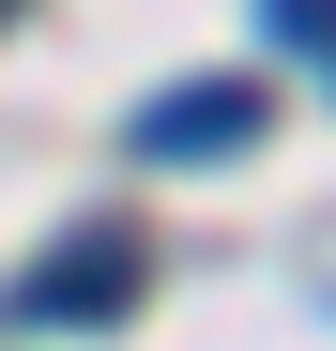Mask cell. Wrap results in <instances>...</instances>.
I'll use <instances>...</instances> for the list:
<instances>
[{"label": "cell", "instance_id": "6da1fadb", "mask_svg": "<svg viewBox=\"0 0 336 351\" xmlns=\"http://www.w3.org/2000/svg\"><path fill=\"white\" fill-rule=\"evenodd\" d=\"M138 290H153L138 229H77V260H31V290H16V306H31V321H123Z\"/></svg>", "mask_w": 336, "mask_h": 351}, {"label": "cell", "instance_id": "7a4b0ae2", "mask_svg": "<svg viewBox=\"0 0 336 351\" xmlns=\"http://www.w3.org/2000/svg\"><path fill=\"white\" fill-rule=\"evenodd\" d=\"M260 138V92L245 77H199V92H153L138 107V153H168V168H184V153H245Z\"/></svg>", "mask_w": 336, "mask_h": 351}, {"label": "cell", "instance_id": "3957f363", "mask_svg": "<svg viewBox=\"0 0 336 351\" xmlns=\"http://www.w3.org/2000/svg\"><path fill=\"white\" fill-rule=\"evenodd\" d=\"M275 16V46H306V62H336V0H260Z\"/></svg>", "mask_w": 336, "mask_h": 351}]
</instances>
